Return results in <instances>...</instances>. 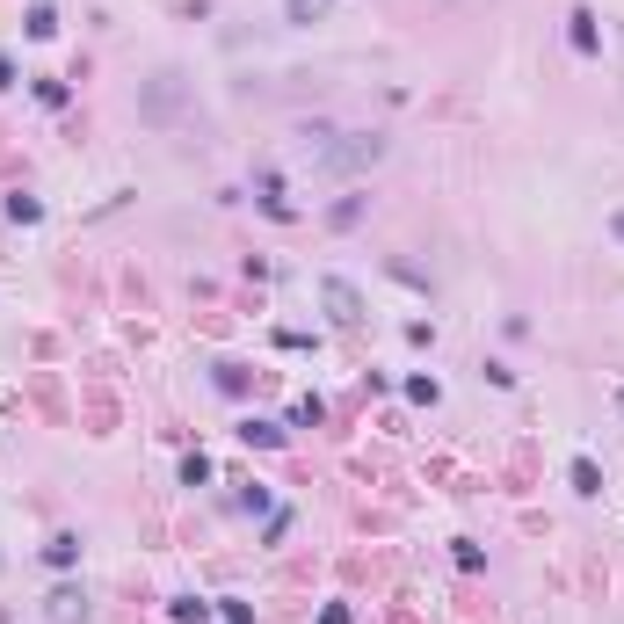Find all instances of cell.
<instances>
[{
	"label": "cell",
	"mask_w": 624,
	"mask_h": 624,
	"mask_svg": "<svg viewBox=\"0 0 624 624\" xmlns=\"http://www.w3.org/2000/svg\"><path fill=\"white\" fill-rule=\"evenodd\" d=\"M320 298H327V320H335V327H356V320H364V290H356L349 276H320Z\"/></svg>",
	"instance_id": "cell-1"
},
{
	"label": "cell",
	"mask_w": 624,
	"mask_h": 624,
	"mask_svg": "<svg viewBox=\"0 0 624 624\" xmlns=\"http://www.w3.org/2000/svg\"><path fill=\"white\" fill-rule=\"evenodd\" d=\"M566 44H573L581 59H595V52H602V30H595V15H588V8H573V15H566Z\"/></svg>",
	"instance_id": "cell-2"
},
{
	"label": "cell",
	"mask_w": 624,
	"mask_h": 624,
	"mask_svg": "<svg viewBox=\"0 0 624 624\" xmlns=\"http://www.w3.org/2000/svg\"><path fill=\"white\" fill-rule=\"evenodd\" d=\"M52 624H88V610H80V595H73V588H59V595H52Z\"/></svg>",
	"instance_id": "cell-3"
},
{
	"label": "cell",
	"mask_w": 624,
	"mask_h": 624,
	"mask_svg": "<svg viewBox=\"0 0 624 624\" xmlns=\"http://www.w3.org/2000/svg\"><path fill=\"white\" fill-rule=\"evenodd\" d=\"M240 443H261V450H276V443H283V429H276V421H240Z\"/></svg>",
	"instance_id": "cell-4"
},
{
	"label": "cell",
	"mask_w": 624,
	"mask_h": 624,
	"mask_svg": "<svg viewBox=\"0 0 624 624\" xmlns=\"http://www.w3.org/2000/svg\"><path fill=\"white\" fill-rule=\"evenodd\" d=\"M573 494H602V472H595V458H573Z\"/></svg>",
	"instance_id": "cell-5"
},
{
	"label": "cell",
	"mask_w": 624,
	"mask_h": 624,
	"mask_svg": "<svg viewBox=\"0 0 624 624\" xmlns=\"http://www.w3.org/2000/svg\"><path fill=\"white\" fill-rule=\"evenodd\" d=\"M8 218H15V225H37L44 203H37V196H8Z\"/></svg>",
	"instance_id": "cell-6"
},
{
	"label": "cell",
	"mask_w": 624,
	"mask_h": 624,
	"mask_svg": "<svg viewBox=\"0 0 624 624\" xmlns=\"http://www.w3.org/2000/svg\"><path fill=\"white\" fill-rule=\"evenodd\" d=\"M218 392L240 400V392H247V364H218Z\"/></svg>",
	"instance_id": "cell-7"
},
{
	"label": "cell",
	"mask_w": 624,
	"mask_h": 624,
	"mask_svg": "<svg viewBox=\"0 0 624 624\" xmlns=\"http://www.w3.org/2000/svg\"><path fill=\"white\" fill-rule=\"evenodd\" d=\"M44 559H52V566H73V559H80V537H52Z\"/></svg>",
	"instance_id": "cell-8"
},
{
	"label": "cell",
	"mask_w": 624,
	"mask_h": 624,
	"mask_svg": "<svg viewBox=\"0 0 624 624\" xmlns=\"http://www.w3.org/2000/svg\"><path fill=\"white\" fill-rule=\"evenodd\" d=\"M59 30V15H52V0H37V8H30V37H52Z\"/></svg>",
	"instance_id": "cell-9"
},
{
	"label": "cell",
	"mask_w": 624,
	"mask_h": 624,
	"mask_svg": "<svg viewBox=\"0 0 624 624\" xmlns=\"http://www.w3.org/2000/svg\"><path fill=\"white\" fill-rule=\"evenodd\" d=\"M283 8H290V23H320V15H327V0H283Z\"/></svg>",
	"instance_id": "cell-10"
},
{
	"label": "cell",
	"mask_w": 624,
	"mask_h": 624,
	"mask_svg": "<svg viewBox=\"0 0 624 624\" xmlns=\"http://www.w3.org/2000/svg\"><path fill=\"white\" fill-rule=\"evenodd\" d=\"M0 88H15V59L8 52H0Z\"/></svg>",
	"instance_id": "cell-11"
},
{
	"label": "cell",
	"mask_w": 624,
	"mask_h": 624,
	"mask_svg": "<svg viewBox=\"0 0 624 624\" xmlns=\"http://www.w3.org/2000/svg\"><path fill=\"white\" fill-rule=\"evenodd\" d=\"M610 232H617V240H624V211H617V218H610Z\"/></svg>",
	"instance_id": "cell-12"
}]
</instances>
